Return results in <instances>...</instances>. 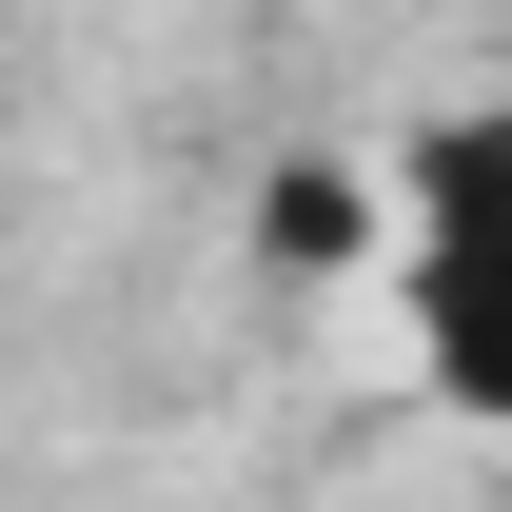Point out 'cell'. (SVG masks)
<instances>
[{
  "instance_id": "6da1fadb",
  "label": "cell",
  "mask_w": 512,
  "mask_h": 512,
  "mask_svg": "<svg viewBox=\"0 0 512 512\" xmlns=\"http://www.w3.org/2000/svg\"><path fill=\"white\" fill-rule=\"evenodd\" d=\"M375 316H394V355H414V394L453 434H512V99H453V119L394 138Z\"/></svg>"
}]
</instances>
